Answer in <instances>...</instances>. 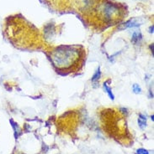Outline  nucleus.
I'll return each instance as SVG.
<instances>
[{
	"label": "nucleus",
	"mask_w": 154,
	"mask_h": 154,
	"mask_svg": "<svg viewBox=\"0 0 154 154\" xmlns=\"http://www.w3.org/2000/svg\"><path fill=\"white\" fill-rule=\"evenodd\" d=\"M136 153L137 154H149L148 151H146V149H143V148H140L136 150Z\"/></svg>",
	"instance_id": "8"
},
{
	"label": "nucleus",
	"mask_w": 154,
	"mask_h": 154,
	"mask_svg": "<svg viewBox=\"0 0 154 154\" xmlns=\"http://www.w3.org/2000/svg\"><path fill=\"white\" fill-rule=\"evenodd\" d=\"M104 89L105 92L108 94V96H110V98L112 99V100H114V99H115V96H114L113 93L111 91V88L108 85V84H107V82H104Z\"/></svg>",
	"instance_id": "4"
},
{
	"label": "nucleus",
	"mask_w": 154,
	"mask_h": 154,
	"mask_svg": "<svg viewBox=\"0 0 154 154\" xmlns=\"http://www.w3.org/2000/svg\"><path fill=\"white\" fill-rule=\"evenodd\" d=\"M142 35L140 32H135L133 35H132V38H131V41L134 43V44H136L138 43L141 39H142Z\"/></svg>",
	"instance_id": "5"
},
{
	"label": "nucleus",
	"mask_w": 154,
	"mask_h": 154,
	"mask_svg": "<svg viewBox=\"0 0 154 154\" xmlns=\"http://www.w3.org/2000/svg\"><path fill=\"white\" fill-rule=\"evenodd\" d=\"M83 55L82 50L74 46H61L53 50L51 59L57 69H70L79 63Z\"/></svg>",
	"instance_id": "1"
},
{
	"label": "nucleus",
	"mask_w": 154,
	"mask_h": 154,
	"mask_svg": "<svg viewBox=\"0 0 154 154\" xmlns=\"http://www.w3.org/2000/svg\"><path fill=\"white\" fill-rule=\"evenodd\" d=\"M137 122H138L139 127H141L142 129H144L146 127V118L145 116H143L142 114H140Z\"/></svg>",
	"instance_id": "3"
},
{
	"label": "nucleus",
	"mask_w": 154,
	"mask_h": 154,
	"mask_svg": "<svg viewBox=\"0 0 154 154\" xmlns=\"http://www.w3.org/2000/svg\"><path fill=\"white\" fill-rule=\"evenodd\" d=\"M132 88H133V91L136 94H140V93L142 92V89L140 87V85H138L137 84H134Z\"/></svg>",
	"instance_id": "7"
},
{
	"label": "nucleus",
	"mask_w": 154,
	"mask_h": 154,
	"mask_svg": "<svg viewBox=\"0 0 154 154\" xmlns=\"http://www.w3.org/2000/svg\"><path fill=\"white\" fill-rule=\"evenodd\" d=\"M139 25L138 22L136 20V19H130L129 21H127L126 23L123 24L121 27H120V29H127V28H132V27H137Z\"/></svg>",
	"instance_id": "2"
},
{
	"label": "nucleus",
	"mask_w": 154,
	"mask_h": 154,
	"mask_svg": "<svg viewBox=\"0 0 154 154\" xmlns=\"http://www.w3.org/2000/svg\"><path fill=\"white\" fill-rule=\"evenodd\" d=\"M100 76H101V72H100V69H97L96 70V72L95 74L93 75V78H92V82H96V81H98L100 79Z\"/></svg>",
	"instance_id": "6"
}]
</instances>
